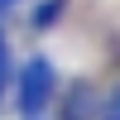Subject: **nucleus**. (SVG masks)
<instances>
[{
  "instance_id": "f257e3e1",
  "label": "nucleus",
  "mask_w": 120,
  "mask_h": 120,
  "mask_svg": "<svg viewBox=\"0 0 120 120\" xmlns=\"http://www.w3.org/2000/svg\"><path fill=\"white\" fill-rule=\"evenodd\" d=\"M15 91H19V96H15V101H19V111L34 120L48 101H53V67H48L43 58H29V63H24V72H19V86H15Z\"/></svg>"
},
{
  "instance_id": "f03ea898",
  "label": "nucleus",
  "mask_w": 120,
  "mask_h": 120,
  "mask_svg": "<svg viewBox=\"0 0 120 120\" xmlns=\"http://www.w3.org/2000/svg\"><path fill=\"white\" fill-rule=\"evenodd\" d=\"M91 115H96L91 86H72V91L63 96V106H58V120H91Z\"/></svg>"
},
{
  "instance_id": "7ed1b4c3",
  "label": "nucleus",
  "mask_w": 120,
  "mask_h": 120,
  "mask_svg": "<svg viewBox=\"0 0 120 120\" xmlns=\"http://www.w3.org/2000/svg\"><path fill=\"white\" fill-rule=\"evenodd\" d=\"M58 10H63V0H43V5L34 10V24H38V29H48V24L58 19Z\"/></svg>"
},
{
  "instance_id": "20e7f679",
  "label": "nucleus",
  "mask_w": 120,
  "mask_h": 120,
  "mask_svg": "<svg viewBox=\"0 0 120 120\" xmlns=\"http://www.w3.org/2000/svg\"><path fill=\"white\" fill-rule=\"evenodd\" d=\"M5 86H10V48L0 38V96H5Z\"/></svg>"
},
{
  "instance_id": "39448f33",
  "label": "nucleus",
  "mask_w": 120,
  "mask_h": 120,
  "mask_svg": "<svg viewBox=\"0 0 120 120\" xmlns=\"http://www.w3.org/2000/svg\"><path fill=\"white\" fill-rule=\"evenodd\" d=\"M101 120H120V91L111 96V106H106V115H101Z\"/></svg>"
},
{
  "instance_id": "423d86ee",
  "label": "nucleus",
  "mask_w": 120,
  "mask_h": 120,
  "mask_svg": "<svg viewBox=\"0 0 120 120\" xmlns=\"http://www.w3.org/2000/svg\"><path fill=\"white\" fill-rule=\"evenodd\" d=\"M5 5H10V0H0V10H5Z\"/></svg>"
}]
</instances>
